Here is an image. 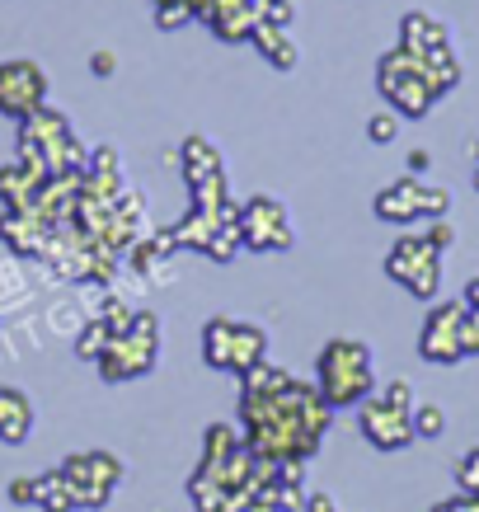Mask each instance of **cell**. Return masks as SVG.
I'll use <instances>...</instances> for the list:
<instances>
[{
    "mask_svg": "<svg viewBox=\"0 0 479 512\" xmlns=\"http://www.w3.org/2000/svg\"><path fill=\"white\" fill-rule=\"evenodd\" d=\"M188 19H198V10H193L188 0H160V5H155V24H160V29H179Z\"/></svg>",
    "mask_w": 479,
    "mask_h": 512,
    "instance_id": "cell-21",
    "label": "cell"
},
{
    "mask_svg": "<svg viewBox=\"0 0 479 512\" xmlns=\"http://www.w3.org/2000/svg\"><path fill=\"white\" fill-rule=\"evenodd\" d=\"M451 212V193L447 188L423 184L418 174H404L390 188L376 193V217L390 226H409V221H442Z\"/></svg>",
    "mask_w": 479,
    "mask_h": 512,
    "instance_id": "cell-8",
    "label": "cell"
},
{
    "mask_svg": "<svg viewBox=\"0 0 479 512\" xmlns=\"http://www.w3.org/2000/svg\"><path fill=\"white\" fill-rule=\"evenodd\" d=\"M47 99V76L33 62L0 66V113L10 118H33Z\"/></svg>",
    "mask_w": 479,
    "mask_h": 512,
    "instance_id": "cell-12",
    "label": "cell"
},
{
    "mask_svg": "<svg viewBox=\"0 0 479 512\" xmlns=\"http://www.w3.org/2000/svg\"><path fill=\"white\" fill-rule=\"evenodd\" d=\"M447 508L451 512H479V494H465V489H461L456 498H447Z\"/></svg>",
    "mask_w": 479,
    "mask_h": 512,
    "instance_id": "cell-28",
    "label": "cell"
},
{
    "mask_svg": "<svg viewBox=\"0 0 479 512\" xmlns=\"http://www.w3.org/2000/svg\"><path fill=\"white\" fill-rule=\"evenodd\" d=\"M357 423L376 451H400L414 442V386L409 381H386L357 404Z\"/></svg>",
    "mask_w": 479,
    "mask_h": 512,
    "instance_id": "cell-5",
    "label": "cell"
},
{
    "mask_svg": "<svg viewBox=\"0 0 479 512\" xmlns=\"http://www.w3.org/2000/svg\"><path fill=\"white\" fill-rule=\"evenodd\" d=\"M109 325H104V320H99V315H94L90 325L80 329V339H76V353L80 357H94V362H99V353H104V348H109Z\"/></svg>",
    "mask_w": 479,
    "mask_h": 512,
    "instance_id": "cell-19",
    "label": "cell"
},
{
    "mask_svg": "<svg viewBox=\"0 0 479 512\" xmlns=\"http://www.w3.org/2000/svg\"><path fill=\"white\" fill-rule=\"evenodd\" d=\"M38 508H43V512H71V508H80L76 489H71V480H66L62 470H47V475H38Z\"/></svg>",
    "mask_w": 479,
    "mask_h": 512,
    "instance_id": "cell-18",
    "label": "cell"
},
{
    "mask_svg": "<svg viewBox=\"0 0 479 512\" xmlns=\"http://www.w3.org/2000/svg\"><path fill=\"white\" fill-rule=\"evenodd\" d=\"M367 137L376 141V146H390V141L400 137V113H395V109L376 113V118H371V123H367Z\"/></svg>",
    "mask_w": 479,
    "mask_h": 512,
    "instance_id": "cell-22",
    "label": "cell"
},
{
    "mask_svg": "<svg viewBox=\"0 0 479 512\" xmlns=\"http://www.w3.org/2000/svg\"><path fill=\"white\" fill-rule=\"evenodd\" d=\"M306 508H310V512H343L339 503H334L329 494H320V489H310V494H306Z\"/></svg>",
    "mask_w": 479,
    "mask_h": 512,
    "instance_id": "cell-27",
    "label": "cell"
},
{
    "mask_svg": "<svg viewBox=\"0 0 479 512\" xmlns=\"http://www.w3.org/2000/svg\"><path fill=\"white\" fill-rule=\"evenodd\" d=\"M160 357V320L151 311H137L123 334H113L109 348L99 353V376L104 381H132L146 376Z\"/></svg>",
    "mask_w": 479,
    "mask_h": 512,
    "instance_id": "cell-7",
    "label": "cell"
},
{
    "mask_svg": "<svg viewBox=\"0 0 479 512\" xmlns=\"http://www.w3.org/2000/svg\"><path fill=\"white\" fill-rule=\"evenodd\" d=\"M202 19L212 24V33L217 38H226V43H245V38H254V29H259V0H212L207 10H202Z\"/></svg>",
    "mask_w": 479,
    "mask_h": 512,
    "instance_id": "cell-13",
    "label": "cell"
},
{
    "mask_svg": "<svg viewBox=\"0 0 479 512\" xmlns=\"http://www.w3.org/2000/svg\"><path fill=\"white\" fill-rule=\"evenodd\" d=\"M456 484H461L465 494H479V447L465 451L461 461H456Z\"/></svg>",
    "mask_w": 479,
    "mask_h": 512,
    "instance_id": "cell-24",
    "label": "cell"
},
{
    "mask_svg": "<svg viewBox=\"0 0 479 512\" xmlns=\"http://www.w3.org/2000/svg\"><path fill=\"white\" fill-rule=\"evenodd\" d=\"M263 24H278V29H292L296 19V0H259Z\"/></svg>",
    "mask_w": 479,
    "mask_h": 512,
    "instance_id": "cell-23",
    "label": "cell"
},
{
    "mask_svg": "<svg viewBox=\"0 0 479 512\" xmlns=\"http://www.w3.org/2000/svg\"><path fill=\"white\" fill-rule=\"evenodd\" d=\"M62 475L71 480V489H76L80 508H104V503L118 494V484H123V461L109 456V451H85V456H71V461H66Z\"/></svg>",
    "mask_w": 479,
    "mask_h": 512,
    "instance_id": "cell-10",
    "label": "cell"
},
{
    "mask_svg": "<svg viewBox=\"0 0 479 512\" xmlns=\"http://www.w3.org/2000/svg\"><path fill=\"white\" fill-rule=\"evenodd\" d=\"M33 433V404L24 390L0 386V442H24Z\"/></svg>",
    "mask_w": 479,
    "mask_h": 512,
    "instance_id": "cell-15",
    "label": "cell"
},
{
    "mask_svg": "<svg viewBox=\"0 0 479 512\" xmlns=\"http://www.w3.org/2000/svg\"><path fill=\"white\" fill-rule=\"evenodd\" d=\"M179 170H184L188 188H202L212 179H226V165H221V151L207 137H188L179 146Z\"/></svg>",
    "mask_w": 479,
    "mask_h": 512,
    "instance_id": "cell-14",
    "label": "cell"
},
{
    "mask_svg": "<svg viewBox=\"0 0 479 512\" xmlns=\"http://www.w3.org/2000/svg\"><path fill=\"white\" fill-rule=\"evenodd\" d=\"M315 390L329 400V409H357L376 390V362L371 348L357 339H329L320 353V376Z\"/></svg>",
    "mask_w": 479,
    "mask_h": 512,
    "instance_id": "cell-4",
    "label": "cell"
},
{
    "mask_svg": "<svg viewBox=\"0 0 479 512\" xmlns=\"http://www.w3.org/2000/svg\"><path fill=\"white\" fill-rule=\"evenodd\" d=\"M245 381L240 395V423L245 442L259 451L263 461L287 466V461H310L329 433V400L315 386H301L292 372H282L273 362H259Z\"/></svg>",
    "mask_w": 479,
    "mask_h": 512,
    "instance_id": "cell-1",
    "label": "cell"
},
{
    "mask_svg": "<svg viewBox=\"0 0 479 512\" xmlns=\"http://www.w3.org/2000/svg\"><path fill=\"white\" fill-rule=\"evenodd\" d=\"M428 165H433V156H428L423 146H418V151H409V174H423Z\"/></svg>",
    "mask_w": 479,
    "mask_h": 512,
    "instance_id": "cell-29",
    "label": "cell"
},
{
    "mask_svg": "<svg viewBox=\"0 0 479 512\" xmlns=\"http://www.w3.org/2000/svg\"><path fill=\"white\" fill-rule=\"evenodd\" d=\"M433 512H451V508H447V503H437V508H433Z\"/></svg>",
    "mask_w": 479,
    "mask_h": 512,
    "instance_id": "cell-30",
    "label": "cell"
},
{
    "mask_svg": "<svg viewBox=\"0 0 479 512\" xmlns=\"http://www.w3.org/2000/svg\"><path fill=\"white\" fill-rule=\"evenodd\" d=\"M447 43V29H442V19H433L428 10H409V15L400 19V47H409V52H433V47Z\"/></svg>",
    "mask_w": 479,
    "mask_h": 512,
    "instance_id": "cell-16",
    "label": "cell"
},
{
    "mask_svg": "<svg viewBox=\"0 0 479 512\" xmlns=\"http://www.w3.org/2000/svg\"><path fill=\"white\" fill-rule=\"evenodd\" d=\"M376 85H381L386 104L400 113V118H423V113L447 94V80L428 66V57H418V52H409V47H390L386 57H381V66H376Z\"/></svg>",
    "mask_w": 479,
    "mask_h": 512,
    "instance_id": "cell-3",
    "label": "cell"
},
{
    "mask_svg": "<svg viewBox=\"0 0 479 512\" xmlns=\"http://www.w3.org/2000/svg\"><path fill=\"white\" fill-rule=\"evenodd\" d=\"M10 498L15 503H38V480H15L10 484Z\"/></svg>",
    "mask_w": 479,
    "mask_h": 512,
    "instance_id": "cell-26",
    "label": "cell"
},
{
    "mask_svg": "<svg viewBox=\"0 0 479 512\" xmlns=\"http://www.w3.org/2000/svg\"><path fill=\"white\" fill-rule=\"evenodd\" d=\"M470 151H475V160H479V141H475V146H470Z\"/></svg>",
    "mask_w": 479,
    "mask_h": 512,
    "instance_id": "cell-31",
    "label": "cell"
},
{
    "mask_svg": "<svg viewBox=\"0 0 479 512\" xmlns=\"http://www.w3.org/2000/svg\"><path fill=\"white\" fill-rule=\"evenodd\" d=\"M263 353H268V329L263 325L217 315V320H207V329H202V357H207V367H217V372L249 376L263 362Z\"/></svg>",
    "mask_w": 479,
    "mask_h": 512,
    "instance_id": "cell-6",
    "label": "cell"
},
{
    "mask_svg": "<svg viewBox=\"0 0 479 512\" xmlns=\"http://www.w3.org/2000/svg\"><path fill=\"white\" fill-rule=\"evenodd\" d=\"M456 245V226L447 217L428 221L423 235H400L395 249L386 254V273L400 282L409 296L418 301H433L437 287H442V254Z\"/></svg>",
    "mask_w": 479,
    "mask_h": 512,
    "instance_id": "cell-2",
    "label": "cell"
},
{
    "mask_svg": "<svg viewBox=\"0 0 479 512\" xmlns=\"http://www.w3.org/2000/svg\"><path fill=\"white\" fill-rule=\"evenodd\" d=\"M249 43L259 47L263 62L278 66V71H292V66H296L292 29H278V24H263V19H259V29H254V38H249Z\"/></svg>",
    "mask_w": 479,
    "mask_h": 512,
    "instance_id": "cell-17",
    "label": "cell"
},
{
    "mask_svg": "<svg viewBox=\"0 0 479 512\" xmlns=\"http://www.w3.org/2000/svg\"><path fill=\"white\" fill-rule=\"evenodd\" d=\"M461 325H465V301H442L428 311L423 320V334H418V353L428 357V362H461L465 357V339H461Z\"/></svg>",
    "mask_w": 479,
    "mask_h": 512,
    "instance_id": "cell-11",
    "label": "cell"
},
{
    "mask_svg": "<svg viewBox=\"0 0 479 512\" xmlns=\"http://www.w3.org/2000/svg\"><path fill=\"white\" fill-rule=\"evenodd\" d=\"M90 71L94 76H113V71H118V57H113L109 47H99V52L90 57Z\"/></svg>",
    "mask_w": 479,
    "mask_h": 512,
    "instance_id": "cell-25",
    "label": "cell"
},
{
    "mask_svg": "<svg viewBox=\"0 0 479 512\" xmlns=\"http://www.w3.org/2000/svg\"><path fill=\"white\" fill-rule=\"evenodd\" d=\"M475 188H479V170H475Z\"/></svg>",
    "mask_w": 479,
    "mask_h": 512,
    "instance_id": "cell-32",
    "label": "cell"
},
{
    "mask_svg": "<svg viewBox=\"0 0 479 512\" xmlns=\"http://www.w3.org/2000/svg\"><path fill=\"white\" fill-rule=\"evenodd\" d=\"M442 433H447L442 404H418L414 409V437H442Z\"/></svg>",
    "mask_w": 479,
    "mask_h": 512,
    "instance_id": "cell-20",
    "label": "cell"
},
{
    "mask_svg": "<svg viewBox=\"0 0 479 512\" xmlns=\"http://www.w3.org/2000/svg\"><path fill=\"white\" fill-rule=\"evenodd\" d=\"M235 217H240V240H245V249L278 254V249L296 245V221H292V212L282 207V198H273V193L245 198L235 207Z\"/></svg>",
    "mask_w": 479,
    "mask_h": 512,
    "instance_id": "cell-9",
    "label": "cell"
}]
</instances>
